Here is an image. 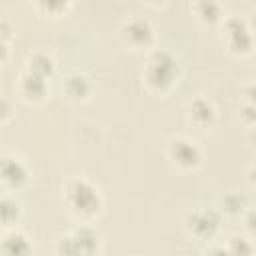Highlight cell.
<instances>
[{
  "instance_id": "cell-4",
  "label": "cell",
  "mask_w": 256,
  "mask_h": 256,
  "mask_svg": "<svg viewBox=\"0 0 256 256\" xmlns=\"http://www.w3.org/2000/svg\"><path fill=\"white\" fill-rule=\"evenodd\" d=\"M120 40L132 52H150L156 48L158 36L154 24L144 16H130L120 26Z\"/></svg>"
},
{
  "instance_id": "cell-14",
  "label": "cell",
  "mask_w": 256,
  "mask_h": 256,
  "mask_svg": "<svg viewBox=\"0 0 256 256\" xmlns=\"http://www.w3.org/2000/svg\"><path fill=\"white\" fill-rule=\"evenodd\" d=\"M22 218V204L20 200L10 194V192H2L0 194V228H12L18 226Z\"/></svg>"
},
{
  "instance_id": "cell-16",
  "label": "cell",
  "mask_w": 256,
  "mask_h": 256,
  "mask_svg": "<svg viewBox=\"0 0 256 256\" xmlns=\"http://www.w3.org/2000/svg\"><path fill=\"white\" fill-rule=\"evenodd\" d=\"M248 208H250V200L240 192L224 194L220 198V204H218V212L222 216H230V218H240Z\"/></svg>"
},
{
  "instance_id": "cell-5",
  "label": "cell",
  "mask_w": 256,
  "mask_h": 256,
  "mask_svg": "<svg viewBox=\"0 0 256 256\" xmlns=\"http://www.w3.org/2000/svg\"><path fill=\"white\" fill-rule=\"evenodd\" d=\"M222 28V42L232 56H250L254 50V36L248 22L240 16H226L220 24Z\"/></svg>"
},
{
  "instance_id": "cell-15",
  "label": "cell",
  "mask_w": 256,
  "mask_h": 256,
  "mask_svg": "<svg viewBox=\"0 0 256 256\" xmlns=\"http://www.w3.org/2000/svg\"><path fill=\"white\" fill-rule=\"evenodd\" d=\"M24 70L38 76V78L50 80L56 74V62L48 52H34L26 58V68Z\"/></svg>"
},
{
  "instance_id": "cell-13",
  "label": "cell",
  "mask_w": 256,
  "mask_h": 256,
  "mask_svg": "<svg viewBox=\"0 0 256 256\" xmlns=\"http://www.w3.org/2000/svg\"><path fill=\"white\" fill-rule=\"evenodd\" d=\"M192 12L196 20L204 26H220L222 20L226 18L220 0H194Z\"/></svg>"
},
{
  "instance_id": "cell-18",
  "label": "cell",
  "mask_w": 256,
  "mask_h": 256,
  "mask_svg": "<svg viewBox=\"0 0 256 256\" xmlns=\"http://www.w3.org/2000/svg\"><path fill=\"white\" fill-rule=\"evenodd\" d=\"M224 252H228V254H252L254 252L252 236H232L228 240V244L224 246Z\"/></svg>"
},
{
  "instance_id": "cell-22",
  "label": "cell",
  "mask_w": 256,
  "mask_h": 256,
  "mask_svg": "<svg viewBox=\"0 0 256 256\" xmlns=\"http://www.w3.org/2000/svg\"><path fill=\"white\" fill-rule=\"evenodd\" d=\"M144 4H148V6H152V8H160V6H164L168 0H142Z\"/></svg>"
},
{
  "instance_id": "cell-12",
  "label": "cell",
  "mask_w": 256,
  "mask_h": 256,
  "mask_svg": "<svg viewBox=\"0 0 256 256\" xmlns=\"http://www.w3.org/2000/svg\"><path fill=\"white\" fill-rule=\"evenodd\" d=\"M32 252V240L28 238L26 232L18 230L16 226L12 228H2L0 234V254H16V256H24Z\"/></svg>"
},
{
  "instance_id": "cell-6",
  "label": "cell",
  "mask_w": 256,
  "mask_h": 256,
  "mask_svg": "<svg viewBox=\"0 0 256 256\" xmlns=\"http://www.w3.org/2000/svg\"><path fill=\"white\" fill-rule=\"evenodd\" d=\"M182 226L190 238H194L198 242H214V238L218 236L220 226H222V214L218 212V208L190 210L184 216Z\"/></svg>"
},
{
  "instance_id": "cell-17",
  "label": "cell",
  "mask_w": 256,
  "mask_h": 256,
  "mask_svg": "<svg viewBox=\"0 0 256 256\" xmlns=\"http://www.w3.org/2000/svg\"><path fill=\"white\" fill-rule=\"evenodd\" d=\"M72 4H74V0H34L36 10L50 18H58V16L66 14Z\"/></svg>"
},
{
  "instance_id": "cell-2",
  "label": "cell",
  "mask_w": 256,
  "mask_h": 256,
  "mask_svg": "<svg viewBox=\"0 0 256 256\" xmlns=\"http://www.w3.org/2000/svg\"><path fill=\"white\" fill-rule=\"evenodd\" d=\"M142 82L154 94H168L180 82V64L178 58L164 50L154 48L146 52V64L142 68Z\"/></svg>"
},
{
  "instance_id": "cell-21",
  "label": "cell",
  "mask_w": 256,
  "mask_h": 256,
  "mask_svg": "<svg viewBox=\"0 0 256 256\" xmlns=\"http://www.w3.org/2000/svg\"><path fill=\"white\" fill-rule=\"evenodd\" d=\"M8 56H10V48H8V42H4V40H0V66L8 60Z\"/></svg>"
},
{
  "instance_id": "cell-10",
  "label": "cell",
  "mask_w": 256,
  "mask_h": 256,
  "mask_svg": "<svg viewBox=\"0 0 256 256\" xmlns=\"http://www.w3.org/2000/svg\"><path fill=\"white\" fill-rule=\"evenodd\" d=\"M16 92L20 96L22 102L26 104H32V106H38L42 102L48 100V94H50V88H48V80L44 78H38L30 72H22L18 76V82H16Z\"/></svg>"
},
{
  "instance_id": "cell-8",
  "label": "cell",
  "mask_w": 256,
  "mask_h": 256,
  "mask_svg": "<svg viewBox=\"0 0 256 256\" xmlns=\"http://www.w3.org/2000/svg\"><path fill=\"white\" fill-rule=\"evenodd\" d=\"M30 182V168L28 164L14 154L0 156V190L16 194L26 188Z\"/></svg>"
},
{
  "instance_id": "cell-9",
  "label": "cell",
  "mask_w": 256,
  "mask_h": 256,
  "mask_svg": "<svg viewBox=\"0 0 256 256\" xmlns=\"http://www.w3.org/2000/svg\"><path fill=\"white\" fill-rule=\"evenodd\" d=\"M216 118H218L216 106L206 96H196L186 104V122L200 132L214 128Z\"/></svg>"
},
{
  "instance_id": "cell-19",
  "label": "cell",
  "mask_w": 256,
  "mask_h": 256,
  "mask_svg": "<svg viewBox=\"0 0 256 256\" xmlns=\"http://www.w3.org/2000/svg\"><path fill=\"white\" fill-rule=\"evenodd\" d=\"M12 116H14V106H12V102H10L6 96L0 94V124L10 122Z\"/></svg>"
},
{
  "instance_id": "cell-20",
  "label": "cell",
  "mask_w": 256,
  "mask_h": 256,
  "mask_svg": "<svg viewBox=\"0 0 256 256\" xmlns=\"http://www.w3.org/2000/svg\"><path fill=\"white\" fill-rule=\"evenodd\" d=\"M12 38H14V26H12L8 20L0 18V40H4V42L10 44Z\"/></svg>"
},
{
  "instance_id": "cell-3",
  "label": "cell",
  "mask_w": 256,
  "mask_h": 256,
  "mask_svg": "<svg viewBox=\"0 0 256 256\" xmlns=\"http://www.w3.org/2000/svg\"><path fill=\"white\" fill-rule=\"evenodd\" d=\"M56 254L62 256H92L102 252V234L92 226V222H78L68 234L56 240Z\"/></svg>"
},
{
  "instance_id": "cell-11",
  "label": "cell",
  "mask_w": 256,
  "mask_h": 256,
  "mask_svg": "<svg viewBox=\"0 0 256 256\" xmlns=\"http://www.w3.org/2000/svg\"><path fill=\"white\" fill-rule=\"evenodd\" d=\"M62 94L66 100H70L74 104L86 102L92 96V80L80 70L68 72L62 78Z\"/></svg>"
},
{
  "instance_id": "cell-7",
  "label": "cell",
  "mask_w": 256,
  "mask_h": 256,
  "mask_svg": "<svg viewBox=\"0 0 256 256\" xmlns=\"http://www.w3.org/2000/svg\"><path fill=\"white\" fill-rule=\"evenodd\" d=\"M166 158L174 168L182 172H192L202 166L204 152L196 140L188 136H172L166 144Z\"/></svg>"
},
{
  "instance_id": "cell-1",
  "label": "cell",
  "mask_w": 256,
  "mask_h": 256,
  "mask_svg": "<svg viewBox=\"0 0 256 256\" xmlns=\"http://www.w3.org/2000/svg\"><path fill=\"white\" fill-rule=\"evenodd\" d=\"M62 204L76 222H94L104 210L100 188L84 176H72L64 182Z\"/></svg>"
}]
</instances>
